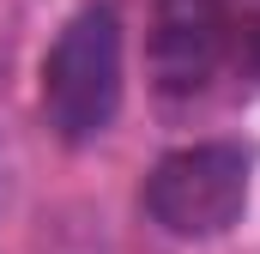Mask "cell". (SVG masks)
Here are the masks:
<instances>
[{"instance_id":"cell-3","label":"cell","mask_w":260,"mask_h":254,"mask_svg":"<svg viewBox=\"0 0 260 254\" xmlns=\"http://www.w3.org/2000/svg\"><path fill=\"white\" fill-rule=\"evenodd\" d=\"M248 151L230 139H200L182 151H164L145 176V212L157 230L182 242H212L242 224L248 212Z\"/></svg>"},{"instance_id":"cell-1","label":"cell","mask_w":260,"mask_h":254,"mask_svg":"<svg viewBox=\"0 0 260 254\" xmlns=\"http://www.w3.org/2000/svg\"><path fill=\"white\" fill-rule=\"evenodd\" d=\"M145 73L164 103H194L224 73L236 91L260 85V12L230 0H157Z\"/></svg>"},{"instance_id":"cell-2","label":"cell","mask_w":260,"mask_h":254,"mask_svg":"<svg viewBox=\"0 0 260 254\" xmlns=\"http://www.w3.org/2000/svg\"><path fill=\"white\" fill-rule=\"evenodd\" d=\"M121 18L115 6H79L43 55V121L67 145L103 139L121 115Z\"/></svg>"}]
</instances>
